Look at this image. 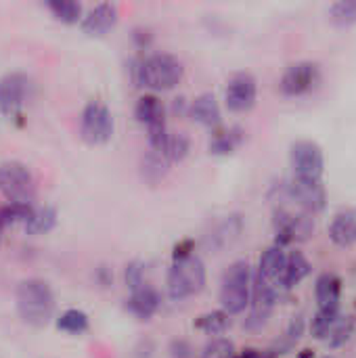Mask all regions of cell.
<instances>
[{"instance_id":"cell-8","label":"cell","mask_w":356,"mask_h":358,"mask_svg":"<svg viewBox=\"0 0 356 358\" xmlns=\"http://www.w3.org/2000/svg\"><path fill=\"white\" fill-rule=\"evenodd\" d=\"M115 120L111 109L101 101H88L80 115V136L88 145H105L111 141Z\"/></svg>"},{"instance_id":"cell-15","label":"cell","mask_w":356,"mask_h":358,"mask_svg":"<svg viewBox=\"0 0 356 358\" xmlns=\"http://www.w3.org/2000/svg\"><path fill=\"white\" fill-rule=\"evenodd\" d=\"M126 308L130 315H134L138 321H149L153 319L159 308H162V296L155 287H151L149 283L130 292V298L126 300Z\"/></svg>"},{"instance_id":"cell-16","label":"cell","mask_w":356,"mask_h":358,"mask_svg":"<svg viewBox=\"0 0 356 358\" xmlns=\"http://www.w3.org/2000/svg\"><path fill=\"white\" fill-rule=\"evenodd\" d=\"M243 233V218L239 214L225 216L206 237V245L214 252H222L231 248Z\"/></svg>"},{"instance_id":"cell-25","label":"cell","mask_w":356,"mask_h":358,"mask_svg":"<svg viewBox=\"0 0 356 358\" xmlns=\"http://www.w3.org/2000/svg\"><path fill=\"white\" fill-rule=\"evenodd\" d=\"M193 327L197 331H204L206 336H222L231 327V315H227L222 308L220 310H210L204 313L195 319Z\"/></svg>"},{"instance_id":"cell-13","label":"cell","mask_w":356,"mask_h":358,"mask_svg":"<svg viewBox=\"0 0 356 358\" xmlns=\"http://www.w3.org/2000/svg\"><path fill=\"white\" fill-rule=\"evenodd\" d=\"M120 19V8L113 2H101L94 4L80 21V27L84 34L88 36H103L105 31H109Z\"/></svg>"},{"instance_id":"cell-20","label":"cell","mask_w":356,"mask_h":358,"mask_svg":"<svg viewBox=\"0 0 356 358\" xmlns=\"http://www.w3.org/2000/svg\"><path fill=\"white\" fill-rule=\"evenodd\" d=\"M329 239L338 248H350L356 243V208L340 210L329 222Z\"/></svg>"},{"instance_id":"cell-11","label":"cell","mask_w":356,"mask_h":358,"mask_svg":"<svg viewBox=\"0 0 356 358\" xmlns=\"http://www.w3.org/2000/svg\"><path fill=\"white\" fill-rule=\"evenodd\" d=\"M31 78L23 71H8L0 78V111L15 117L31 94Z\"/></svg>"},{"instance_id":"cell-1","label":"cell","mask_w":356,"mask_h":358,"mask_svg":"<svg viewBox=\"0 0 356 358\" xmlns=\"http://www.w3.org/2000/svg\"><path fill=\"white\" fill-rule=\"evenodd\" d=\"M185 78V65L178 57L170 52H153L143 57L132 67V80L153 92L174 90Z\"/></svg>"},{"instance_id":"cell-3","label":"cell","mask_w":356,"mask_h":358,"mask_svg":"<svg viewBox=\"0 0 356 358\" xmlns=\"http://www.w3.org/2000/svg\"><path fill=\"white\" fill-rule=\"evenodd\" d=\"M206 283L208 271L197 254L172 260V266L166 275V289L170 300L183 302L187 298H193L206 289Z\"/></svg>"},{"instance_id":"cell-26","label":"cell","mask_w":356,"mask_h":358,"mask_svg":"<svg viewBox=\"0 0 356 358\" xmlns=\"http://www.w3.org/2000/svg\"><path fill=\"white\" fill-rule=\"evenodd\" d=\"M170 164L155 151H149L143 155L141 159V174L149 185H157L159 180H164L168 176Z\"/></svg>"},{"instance_id":"cell-19","label":"cell","mask_w":356,"mask_h":358,"mask_svg":"<svg viewBox=\"0 0 356 358\" xmlns=\"http://www.w3.org/2000/svg\"><path fill=\"white\" fill-rule=\"evenodd\" d=\"M285 256H287L285 248L271 245L269 250L262 252V256L258 260V268H256V277L262 279L264 283L273 285L277 292H279V277H281V271L285 264Z\"/></svg>"},{"instance_id":"cell-2","label":"cell","mask_w":356,"mask_h":358,"mask_svg":"<svg viewBox=\"0 0 356 358\" xmlns=\"http://www.w3.org/2000/svg\"><path fill=\"white\" fill-rule=\"evenodd\" d=\"M15 306L23 323L31 327H44L55 315V294L46 281L29 277L19 281L15 289Z\"/></svg>"},{"instance_id":"cell-21","label":"cell","mask_w":356,"mask_h":358,"mask_svg":"<svg viewBox=\"0 0 356 358\" xmlns=\"http://www.w3.org/2000/svg\"><path fill=\"white\" fill-rule=\"evenodd\" d=\"M245 141V132L241 126H218L212 130L208 149L212 155H231L233 151H237Z\"/></svg>"},{"instance_id":"cell-6","label":"cell","mask_w":356,"mask_h":358,"mask_svg":"<svg viewBox=\"0 0 356 358\" xmlns=\"http://www.w3.org/2000/svg\"><path fill=\"white\" fill-rule=\"evenodd\" d=\"M273 231L275 245L279 248L308 241L315 233V216L290 206H279L273 212Z\"/></svg>"},{"instance_id":"cell-12","label":"cell","mask_w":356,"mask_h":358,"mask_svg":"<svg viewBox=\"0 0 356 358\" xmlns=\"http://www.w3.org/2000/svg\"><path fill=\"white\" fill-rule=\"evenodd\" d=\"M258 101V82L250 71H237L225 88V105L233 113H248Z\"/></svg>"},{"instance_id":"cell-38","label":"cell","mask_w":356,"mask_h":358,"mask_svg":"<svg viewBox=\"0 0 356 358\" xmlns=\"http://www.w3.org/2000/svg\"><path fill=\"white\" fill-rule=\"evenodd\" d=\"M235 358H273L269 355V350H243L239 357Z\"/></svg>"},{"instance_id":"cell-10","label":"cell","mask_w":356,"mask_h":358,"mask_svg":"<svg viewBox=\"0 0 356 358\" xmlns=\"http://www.w3.org/2000/svg\"><path fill=\"white\" fill-rule=\"evenodd\" d=\"M323 82V73L319 63L315 61H296L285 67L279 88L285 96H304L315 92Z\"/></svg>"},{"instance_id":"cell-5","label":"cell","mask_w":356,"mask_h":358,"mask_svg":"<svg viewBox=\"0 0 356 358\" xmlns=\"http://www.w3.org/2000/svg\"><path fill=\"white\" fill-rule=\"evenodd\" d=\"M277 197L283 201L281 206L296 208L300 212H306L311 216L319 214L327 206V191L323 180H304L292 176L290 180H283L277 187Z\"/></svg>"},{"instance_id":"cell-31","label":"cell","mask_w":356,"mask_h":358,"mask_svg":"<svg viewBox=\"0 0 356 358\" xmlns=\"http://www.w3.org/2000/svg\"><path fill=\"white\" fill-rule=\"evenodd\" d=\"M327 17L336 27H353L356 25V0H340L329 4Z\"/></svg>"},{"instance_id":"cell-24","label":"cell","mask_w":356,"mask_h":358,"mask_svg":"<svg viewBox=\"0 0 356 358\" xmlns=\"http://www.w3.org/2000/svg\"><path fill=\"white\" fill-rule=\"evenodd\" d=\"M57 224V210L50 206H34L27 222L23 224L27 235H46Z\"/></svg>"},{"instance_id":"cell-35","label":"cell","mask_w":356,"mask_h":358,"mask_svg":"<svg viewBox=\"0 0 356 358\" xmlns=\"http://www.w3.org/2000/svg\"><path fill=\"white\" fill-rule=\"evenodd\" d=\"M304 327H306V323H304V317H302V315L294 317V319L290 321L287 329H285V336H283V340H285L290 346H296V342H298V340L304 336Z\"/></svg>"},{"instance_id":"cell-37","label":"cell","mask_w":356,"mask_h":358,"mask_svg":"<svg viewBox=\"0 0 356 358\" xmlns=\"http://www.w3.org/2000/svg\"><path fill=\"white\" fill-rule=\"evenodd\" d=\"M134 42L138 44V48H147L149 44H151V31L149 29H145V27H138V29H134Z\"/></svg>"},{"instance_id":"cell-18","label":"cell","mask_w":356,"mask_h":358,"mask_svg":"<svg viewBox=\"0 0 356 358\" xmlns=\"http://www.w3.org/2000/svg\"><path fill=\"white\" fill-rule=\"evenodd\" d=\"M313 266L308 262V258L298 252V250H292L287 252L285 256V264H283V271H281V277H279V292H290L294 287H298L308 275H311Z\"/></svg>"},{"instance_id":"cell-29","label":"cell","mask_w":356,"mask_h":358,"mask_svg":"<svg viewBox=\"0 0 356 358\" xmlns=\"http://www.w3.org/2000/svg\"><path fill=\"white\" fill-rule=\"evenodd\" d=\"M88 325H90L88 315L84 310H78V308H67L57 319V327L69 336H82L84 331H88Z\"/></svg>"},{"instance_id":"cell-9","label":"cell","mask_w":356,"mask_h":358,"mask_svg":"<svg viewBox=\"0 0 356 358\" xmlns=\"http://www.w3.org/2000/svg\"><path fill=\"white\" fill-rule=\"evenodd\" d=\"M290 166L296 178L323 180L325 174V153L315 141H296L290 147Z\"/></svg>"},{"instance_id":"cell-22","label":"cell","mask_w":356,"mask_h":358,"mask_svg":"<svg viewBox=\"0 0 356 358\" xmlns=\"http://www.w3.org/2000/svg\"><path fill=\"white\" fill-rule=\"evenodd\" d=\"M315 296L319 308H340L342 298V279L334 273H323L315 281Z\"/></svg>"},{"instance_id":"cell-39","label":"cell","mask_w":356,"mask_h":358,"mask_svg":"<svg viewBox=\"0 0 356 358\" xmlns=\"http://www.w3.org/2000/svg\"><path fill=\"white\" fill-rule=\"evenodd\" d=\"M323 358H334V357H323Z\"/></svg>"},{"instance_id":"cell-33","label":"cell","mask_w":356,"mask_h":358,"mask_svg":"<svg viewBox=\"0 0 356 358\" xmlns=\"http://www.w3.org/2000/svg\"><path fill=\"white\" fill-rule=\"evenodd\" d=\"M124 281L130 292L147 285V266L141 260H132L124 266Z\"/></svg>"},{"instance_id":"cell-32","label":"cell","mask_w":356,"mask_h":358,"mask_svg":"<svg viewBox=\"0 0 356 358\" xmlns=\"http://www.w3.org/2000/svg\"><path fill=\"white\" fill-rule=\"evenodd\" d=\"M353 334H355V319L348 317V315H340L334 329H332V334H329V338L325 340V344L329 348H342L353 338Z\"/></svg>"},{"instance_id":"cell-4","label":"cell","mask_w":356,"mask_h":358,"mask_svg":"<svg viewBox=\"0 0 356 358\" xmlns=\"http://www.w3.org/2000/svg\"><path fill=\"white\" fill-rule=\"evenodd\" d=\"M254 287V268L248 260H235L220 281V308L227 315H241L250 308Z\"/></svg>"},{"instance_id":"cell-17","label":"cell","mask_w":356,"mask_h":358,"mask_svg":"<svg viewBox=\"0 0 356 358\" xmlns=\"http://www.w3.org/2000/svg\"><path fill=\"white\" fill-rule=\"evenodd\" d=\"M134 117L147 130L168 126V107L164 105V101L159 96L143 94V96H138V101L134 105Z\"/></svg>"},{"instance_id":"cell-14","label":"cell","mask_w":356,"mask_h":358,"mask_svg":"<svg viewBox=\"0 0 356 358\" xmlns=\"http://www.w3.org/2000/svg\"><path fill=\"white\" fill-rule=\"evenodd\" d=\"M187 115L199 124V126H206V128H218L222 124V109H220V103L218 99L212 94V92H201L197 94L193 101H189V111Z\"/></svg>"},{"instance_id":"cell-23","label":"cell","mask_w":356,"mask_h":358,"mask_svg":"<svg viewBox=\"0 0 356 358\" xmlns=\"http://www.w3.org/2000/svg\"><path fill=\"white\" fill-rule=\"evenodd\" d=\"M189 151H191V138L185 132H168V136L157 153L172 166V164L185 162Z\"/></svg>"},{"instance_id":"cell-7","label":"cell","mask_w":356,"mask_h":358,"mask_svg":"<svg viewBox=\"0 0 356 358\" xmlns=\"http://www.w3.org/2000/svg\"><path fill=\"white\" fill-rule=\"evenodd\" d=\"M0 193L6 203H34L36 180L31 170L19 159L0 164Z\"/></svg>"},{"instance_id":"cell-28","label":"cell","mask_w":356,"mask_h":358,"mask_svg":"<svg viewBox=\"0 0 356 358\" xmlns=\"http://www.w3.org/2000/svg\"><path fill=\"white\" fill-rule=\"evenodd\" d=\"M340 315H342L340 308H319L315 313L313 321H311V334L317 340L325 342L329 338V334H332V329H334V325H336Z\"/></svg>"},{"instance_id":"cell-34","label":"cell","mask_w":356,"mask_h":358,"mask_svg":"<svg viewBox=\"0 0 356 358\" xmlns=\"http://www.w3.org/2000/svg\"><path fill=\"white\" fill-rule=\"evenodd\" d=\"M235 344L227 338H212L204 350H201V358H235Z\"/></svg>"},{"instance_id":"cell-30","label":"cell","mask_w":356,"mask_h":358,"mask_svg":"<svg viewBox=\"0 0 356 358\" xmlns=\"http://www.w3.org/2000/svg\"><path fill=\"white\" fill-rule=\"evenodd\" d=\"M31 210H34V203H4V206H0V231L8 229L13 224H25Z\"/></svg>"},{"instance_id":"cell-36","label":"cell","mask_w":356,"mask_h":358,"mask_svg":"<svg viewBox=\"0 0 356 358\" xmlns=\"http://www.w3.org/2000/svg\"><path fill=\"white\" fill-rule=\"evenodd\" d=\"M170 357L172 358H193V348L185 340H174L170 344Z\"/></svg>"},{"instance_id":"cell-27","label":"cell","mask_w":356,"mask_h":358,"mask_svg":"<svg viewBox=\"0 0 356 358\" xmlns=\"http://www.w3.org/2000/svg\"><path fill=\"white\" fill-rule=\"evenodd\" d=\"M46 8L52 13L55 19H59L61 23H67V25L80 23L82 17H84L82 4L76 2V0H48Z\"/></svg>"}]
</instances>
